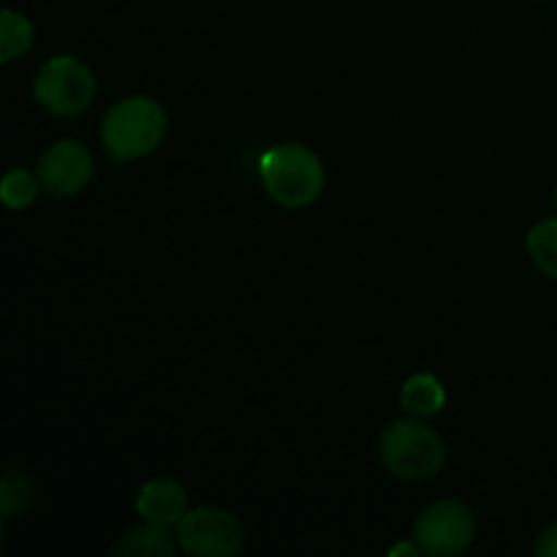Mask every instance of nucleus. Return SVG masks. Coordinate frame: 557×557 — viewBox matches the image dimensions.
<instances>
[{
  "instance_id": "f257e3e1",
  "label": "nucleus",
  "mask_w": 557,
  "mask_h": 557,
  "mask_svg": "<svg viewBox=\"0 0 557 557\" xmlns=\"http://www.w3.org/2000/svg\"><path fill=\"white\" fill-rule=\"evenodd\" d=\"M259 177L272 201L286 210L310 207L324 190V163L310 147L288 141L275 145L259 158Z\"/></svg>"
},
{
  "instance_id": "f03ea898",
  "label": "nucleus",
  "mask_w": 557,
  "mask_h": 557,
  "mask_svg": "<svg viewBox=\"0 0 557 557\" xmlns=\"http://www.w3.org/2000/svg\"><path fill=\"white\" fill-rule=\"evenodd\" d=\"M166 112L147 96H131L114 103L101 125V141L117 163L150 156L166 136Z\"/></svg>"
},
{
  "instance_id": "7ed1b4c3",
  "label": "nucleus",
  "mask_w": 557,
  "mask_h": 557,
  "mask_svg": "<svg viewBox=\"0 0 557 557\" xmlns=\"http://www.w3.org/2000/svg\"><path fill=\"white\" fill-rule=\"evenodd\" d=\"M381 462L406 482L435 476L446 462V444L424 419H400L381 433Z\"/></svg>"
},
{
  "instance_id": "20e7f679",
  "label": "nucleus",
  "mask_w": 557,
  "mask_h": 557,
  "mask_svg": "<svg viewBox=\"0 0 557 557\" xmlns=\"http://www.w3.org/2000/svg\"><path fill=\"white\" fill-rule=\"evenodd\" d=\"M33 92L47 112L58 117H74L85 112L96 98V74L79 58L58 54L41 65Z\"/></svg>"
},
{
  "instance_id": "39448f33",
  "label": "nucleus",
  "mask_w": 557,
  "mask_h": 557,
  "mask_svg": "<svg viewBox=\"0 0 557 557\" xmlns=\"http://www.w3.org/2000/svg\"><path fill=\"white\" fill-rule=\"evenodd\" d=\"M476 539V517L460 500H435L413 522V542L422 555H462Z\"/></svg>"
},
{
  "instance_id": "423d86ee",
  "label": "nucleus",
  "mask_w": 557,
  "mask_h": 557,
  "mask_svg": "<svg viewBox=\"0 0 557 557\" xmlns=\"http://www.w3.org/2000/svg\"><path fill=\"white\" fill-rule=\"evenodd\" d=\"M180 549L194 557H232L243 549L245 531L237 515L221 506H196L177 525Z\"/></svg>"
},
{
  "instance_id": "0eeeda50",
  "label": "nucleus",
  "mask_w": 557,
  "mask_h": 557,
  "mask_svg": "<svg viewBox=\"0 0 557 557\" xmlns=\"http://www.w3.org/2000/svg\"><path fill=\"white\" fill-rule=\"evenodd\" d=\"M36 174L52 196H74L90 183L92 156L82 141L60 139L41 152Z\"/></svg>"
},
{
  "instance_id": "6e6552de",
  "label": "nucleus",
  "mask_w": 557,
  "mask_h": 557,
  "mask_svg": "<svg viewBox=\"0 0 557 557\" xmlns=\"http://www.w3.org/2000/svg\"><path fill=\"white\" fill-rule=\"evenodd\" d=\"M136 511L145 522L177 528L188 511V495H185L183 484L174 479H152V482L141 484L139 495H136Z\"/></svg>"
},
{
  "instance_id": "1a4fd4ad",
  "label": "nucleus",
  "mask_w": 557,
  "mask_h": 557,
  "mask_svg": "<svg viewBox=\"0 0 557 557\" xmlns=\"http://www.w3.org/2000/svg\"><path fill=\"white\" fill-rule=\"evenodd\" d=\"M177 547H180L177 528L158 525V522H145V525L125 531L123 536L112 544L109 555H114V557H174Z\"/></svg>"
},
{
  "instance_id": "9d476101",
  "label": "nucleus",
  "mask_w": 557,
  "mask_h": 557,
  "mask_svg": "<svg viewBox=\"0 0 557 557\" xmlns=\"http://www.w3.org/2000/svg\"><path fill=\"white\" fill-rule=\"evenodd\" d=\"M400 406L413 419H433L444 411L446 389L435 375L419 373L403 384Z\"/></svg>"
},
{
  "instance_id": "9b49d317",
  "label": "nucleus",
  "mask_w": 557,
  "mask_h": 557,
  "mask_svg": "<svg viewBox=\"0 0 557 557\" xmlns=\"http://www.w3.org/2000/svg\"><path fill=\"white\" fill-rule=\"evenodd\" d=\"M33 38H36L33 25L25 14L14 9H5L0 14V60L3 63L22 58L33 47Z\"/></svg>"
},
{
  "instance_id": "f8f14e48",
  "label": "nucleus",
  "mask_w": 557,
  "mask_h": 557,
  "mask_svg": "<svg viewBox=\"0 0 557 557\" xmlns=\"http://www.w3.org/2000/svg\"><path fill=\"white\" fill-rule=\"evenodd\" d=\"M528 253H531L533 264L544 272L547 277L557 281V218L536 223L528 234Z\"/></svg>"
},
{
  "instance_id": "ddd939ff",
  "label": "nucleus",
  "mask_w": 557,
  "mask_h": 557,
  "mask_svg": "<svg viewBox=\"0 0 557 557\" xmlns=\"http://www.w3.org/2000/svg\"><path fill=\"white\" fill-rule=\"evenodd\" d=\"M41 177L33 172H25V169H14L3 177V185H0V199L9 210H27L30 205H36L38 190H41Z\"/></svg>"
},
{
  "instance_id": "4468645a",
  "label": "nucleus",
  "mask_w": 557,
  "mask_h": 557,
  "mask_svg": "<svg viewBox=\"0 0 557 557\" xmlns=\"http://www.w3.org/2000/svg\"><path fill=\"white\" fill-rule=\"evenodd\" d=\"M33 504V484L27 482L25 473L5 471L3 482H0V511L5 517H20L30 509Z\"/></svg>"
},
{
  "instance_id": "2eb2a0df",
  "label": "nucleus",
  "mask_w": 557,
  "mask_h": 557,
  "mask_svg": "<svg viewBox=\"0 0 557 557\" xmlns=\"http://www.w3.org/2000/svg\"><path fill=\"white\" fill-rule=\"evenodd\" d=\"M536 555L557 557V522H553V525H547L542 531V536H539L536 542Z\"/></svg>"
},
{
  "instance_id": "dca6fc26",
  "label": "nucleus",
  "mask_w": 557,
  "mask_h": 557,
  "mask_svg": "<svg viewBox=\"0 0 557 557\" xmlns=\"http://www.w3.org/2000/svg\"><path fill=\"white\" fill-rule=\"evenodd\" d=\"M400 555L417 557V555H422V549H419V544H417V542H403V544H395V547L389 549V557H400Z\"/></svg>"
},
{
  "instance_id": "f3484780",
  "label": "nucleus",
  "mask_w": 557,
  "mask_h": 557,
  "mask_svg": "<svg viewBox=\"0 0 557 557\" xmlns=\"http://www.w3.org/2000/svg\"><path fill=\"white\" fill-rule=\"evenodd\" d=\"M555 207H557V190H555Z\"/></svg>"
}]
</instances>
